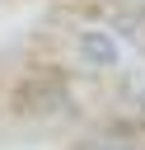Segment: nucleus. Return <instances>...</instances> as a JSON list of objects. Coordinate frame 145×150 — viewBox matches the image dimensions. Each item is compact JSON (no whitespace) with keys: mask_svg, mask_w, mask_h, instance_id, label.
Here are the masks:
<instances>
[{"mask_svg":"<svg viewBox=\"0 0 145 150\" xmlns=\"http://www.w3.org/2000/svg\"><path fill=\"white\" fill-rule=\"evenodd\" d=\"M140 112H145V89H140Z\"/></svg>","mask_w":145,"mask_h":150,"instance_id":"3","label":"nucleus"},{"mask_svg":"<svg viewBox=\"0 0 145 150\" xmlns=\"http://www.w3.org/2000/svg\"><path fill=\"white\" fill-rule=\"evenodd\" d=\"M75 52H80V61L94 66V70H112V66L122 61V42H117L108 28H84V33L75 38Z\"/></svg>","mask_w":145,"mask_h":150,"instance_id":"1","label":"nucleus"},{"mask_svg":"<svg viewBox=\"0 0 145 150\" xmlns=\"http://www.w3.org/2000/svg\"><path fill=\"white\" fill-rule=\"evenodd\" d=\"M80 150H136V145H126V141H117V136H98V141H84Z\"/></svg>","mask_w":145,"mask_h":150,"instance_id":"2","label":"nucleus"}]
</instances>
